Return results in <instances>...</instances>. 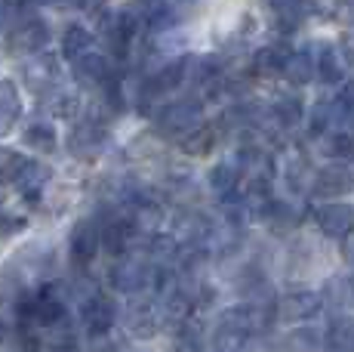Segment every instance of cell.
Segmentation results:
<instances>
[{
    "mask_svg": "<svg viewBox=\"0 0 354 352\" xmlns=\"http://www.w3.org/2000/svg\"><path fill=\"white\" fill-rule=\"evenodd\" d=\"M209 229H213V220H209V216H203L201 211L185 207L182 213H176L173 232H169V235H173L182 247H207Z\"/></svg>",
    "mask_w": 354,
    "mask_h": 352,
    "instance_id": "30bf717a",
    "label": "cell"
},
{
    "mask_svg": "<svg viewBox=\"0 0 354 352\" xmlns=\"http://www.w3.org/2000/svg\"><path fill=\"white\" fill-rule=\"evenodd\" d=\"M321 152L336 164H345L348 158H354V137L345 130H330L326 137H321Z\"/></svg>",
    "mask_w": 354,
    "mask_h": 352,
    "instance_id": "83f0119b",
    "label": "cell"
},
{
    "mask_svg": "<svg viewBox=\"0 0 354 352\" xmlns=\"http://www.w3.org/2000/svg\"><path fill=\"white\" fill-rule=\"evenodd\" d=\"M207 349V337H203V324L201 322H185L176 328L173 337V352H203Z\"/></svg>",
    "mask_w": 354,
    "mask_h": 352,
    "instance_id": "f1b7e54d",
    "label": "cell"
},
{
    "mask_svg": "<svg viewBox=\"0 0 354 352\" xmlns=\"http://www.w3.org/2000/svg\"><path fill=\"white\" fill-rule=\"evenodd\" d=\"M44 108L53 114V118L71 121L80 114V96L74 90H53L44 96Z\"/></svg>",
    "mask_w": 354,
    "mask_h": 352,
    "instance_id": "4316f807",
    "label": "cell"
},
{
    "mask_svg": "<svg viewBox=\"0 0 354 352\" xmlns=\"http://www.w3.org/2000/svg\"><path fill=\"white\" fill-rule=\"evenodd\" d=\"M3 337H6V328H3V318H0V343H3Z\"/></svg>",
    "mask_w": 354,
    "mask_h": 352,
    "instance_id": "74e56055",
    "label": "cell"
},
{
    "mask_svg": "<svg viewBox=\"0 0 354 352\" xmlns=\"http://www.w3.org/2000/svg\"><path fill=\"white\" fill-rule=\"evenodd\" d=\"M290 46L287 44H268L262 50H256L253 56V71L256 74H283V65L290 59Z\"/></svg>",
    "mask_w": 354,
    "mask_h": 352,
    "instance_id": "603a6c76",
    "label": "cell"
},
{
    "mask_svg": "<svg viewBox=\"0 0 354 352\" xmlns=\"http://www.w3.org/2000/svg\"><path fill=\"white\" fill-rule=\"evenodd\" d=\"M228 127H225V121H216V124H207L203 121L201 127H194L188 137H182L179 139V148L185 155H192V158H203V155H209L216 146H219V139H222V133H225Z\"/></svg>",
    "mask_w": 354,
    "mask_h": 352,
    "instance_id": "5bb4252c",
    "label": "cell"
},
{
    "mask_svg": "<svg viewBox=\"0 0 354 352\" xmlns=\"http://www.w3.org/2000/svg\"><path fill=\"white\" fill-rule=\"evenodd\" d=\"M59 46H62V56L68 62H77V59H84L86 53H93V35L84 28V25L71 22L68 28L62 31V40H59Z\"/></svg>",
    "mask_w": 354,
    "mask_h": 352,
    "instance_id": "44dd1931",
    "label": "cell"
},
{
    "mask_svg": "<svg viewBox=\"0 0 354 352\" xmlns=\"http://www.w3.org/2000/svg\"><path fill=\"white\" fill-rule=\"evenodd\" d=\"M324 309V297L315 294V290H290V294H283L281 300H277V315L283 318V322H308V318H315L317 313Z\"/></svg>",
    "mask_w": 354,
    "mask_h": 352,
    "instance_id": "8fae6325",
    "label": "cell"
},
{
    "mask_svg": "<svg viewBox=\"0 0 354 352\" xmlns=\"http://www.w3.org/2000/svg\"><path fill=\"white\" fill-rule=\"evenodd\" d=\"M118 313H120L118 300H114L111 294L96 290L90 300L80 303V324H84L86 337H90V340H99V337L111 334L114 324H118Z\"/></svg>",
    "mask_w": 354,
    "mask_h": 352,
    "instance_id": "8992f818",
    "label": "cell"
},
{
    "mask_svg": "<svg viewBox=\"0 0 354 352\" xmlns=\"http://www.w3.org/2000/svg\"><path fill=\"white\" fill-rule=\"evenodd\" d=\"M25 146L34 148L37 155H53L59 148V137H56V127L50 121H34L25 130Z\"/></svg>",
    "mask_w": 354,
    "mask_h": 352,
    "instance_id": "484cf974",
    "label": "cell"
},
{
    "mask_svg": "<svg viewBox=\"0 0 354 352\" xmlns=\"http://www.w3.org/2000/svg\"><path fill=\"white\" fill-rule=\"evenodd\" d=\"M71 74H74V80H77L84 90H102L105 84H111L114 78L120 74L118 69V62H114L111 56H105V53H86L84 59H77V62L71 65Z\"/></svg>",
    "mask_w": 354,
    "mask_h": 352,
    "instance_id": "52a82bcc",
    "label": "cell"
},
{
    "mask_svg": "<svg viewBox=\"0 0 354 352\" xmlns=\"http://www.w3.org/2000/svg\"><path fill=\"white\" fill-rule=\"evenodd\" d=\"M315 74H317V62L311 53H305V50L290 53L287 65H283V78H287L290 87H308L315 80Z\"/></svg>",
    "mask_w": 354,
    "mask_h": 352,
    "instance_id": "7402d4cb",
    "label": "cell"
},
{
    "mask_svg": "<svg viewBox=\"0 0 354 352\" xmlns=\"http://www.w3.org/2000/svg\"><path fill=\"white\" fill-rule=\"evenodd\" d=\"M46 44H50V25L40 16H31V12L16 19V22L10 25V31H6V50H10L12 56L31 59V56H37V53H46Z\"/></svg>",
    "mask_w": 354,
    "mask_h": 352,
    "instance_id": "3957f363",
    "label": "cell"
},
{
    "mask_svg": "<svg viewBox=\"0 0 354 352\" xmlns=\"http://www.w3.org/2000/svg\"><path fill=\"white\" fill-rule=\"evenodd\" d=\"M167 148L158 133H148V137H136L129 142V158H136V164H151V161H163Z\"/></svg>",
    "mask_w": 354,
    "mask_h": 352,
    "instance_id": "f546056e",
    "label": "cell"
},
{
    "mask_svg": "<svg viewBox=\"0 0 354 352\" xmlns=\"http://www.w3.org/2000/svg\"><path fill=\"white\" fill-rule=\"evenodd\" d=\"M108 146V124L93 114V118H80L68 133V152L77 161H96Z\"/></svg>",
    "mask_w": 354,
    "mask_h": 352,
    "instance_id": "277c9868",
    "label": "cell"
},
{
    "mask_svg": "<svg viewBox=\"0 0 354 352\" xmlns=\"http://www.w3.org/2000/svg\"><path fill=\"white\" fill-rule=\"evenodd\" d=\"M203 124V99H197L194 93L182 99H173V103H163L154 114V133L160 139H176L179 142L182 137L194 130V127Z\"/></svg>",
    "mask_w": 354,
    "mask_h": 352,
    "instance_id": "6da1fadb",
    "label": "cell"
},
{
    "mask_svg": "<svg viewBox=\"0 0 354 352\" xmlns=\"http://www.w3.org/2000/svg\"><path fill=\"white\" fill-rule=\"evenodd\" d=\"M283 349L287 352H324V337L311 328H299L287 337Z\"/></svg>",
    "mask_w": 354,
    "mask_h": 352,
    "instance_id": "4dcf8cb0",
    "label": "cell"
},
{
    "mask_svg": "<svg viewBox=\"0 0 354 352\" xmlns=\"http://www.w3.org/2000/svg\"><path fill=\"white\" fill-rule=\"evenodd\" d=\"M28 3H34V0H0V16L19 19V16H25V6Z\"/></svg>",
    "mask_w": 354,
    "mask_h": 352,
    "instance_id": "836d02e7",
    "label": "cell"
},
{
    "mask_svg": "<svg viewBox=\"0 0 354 352\" xmlns=\"http://www.w3.org/2000/svg\"><path fill=\"white\" fill-rule=\"evenodd\" d=\"M302 118H305V105L296 93H287V96L274 99V105L268 108V124H274L277 130H292Z\"/></svg>",
    "mask_w": 354,
    "mask_h": 352,
    "instance_id": "ac0fdd59",
    "label": "cell"
},
{
    "mask_svg": "<svg viewBox=\"0 0 354 352\" xmlns=\"http://www.w3.org/2000/svg\"><path fill=\"white\" fill-rule=\"evenodd\" d=\"M247 340H250L247 331L234 328L228 322H219L213 337H209V346H213V352H243L247 349Z\"/></svg>",
    "mask_w": 354,
    "mask_h": 352,
    "instance_id": "cb8c5ba5",
    "label": "cell"
},
{
    "mask_svg": "<svg viewBox=\"0 0 354 352\" xmlns=\"http://www.w3.org/2000/svg\"><path fill=\"white\" fill-rule=\"evenodd\" d=\"M163 309H160V300L154 297H136L127 309V331L133 337H142V340H151V337L160 334L163 328Z\"/></svg>",
    "mask_w": 354,
    "mask_h": 352,
    "instance_id": "9c48e42d",
    "label": "cell"
},
{
    "mask_svg": "<svg viewBox=\"0 0 354 352\" xmlns=\"http://www.w3.org/2000/svg\"><path fill=\"white\" fill-rule=\"evenodd\" d=\"M154 263L148 260L145 250H129V254L118 256L111 266V288L120 294H139L145 288H154Z\"/></svg>",
    "mask_w": 354,
    "mask_h": 352,
    "instance_id": "7a4b0ae2",
    "label": "cell"
},
{
    "mask_svg": "<svg viewBox=\"0 0 354 352\" xmlns=\"http://www.w3.org/2000/svg\"><path fill=\"white\" fill-rule=\"evenodd\" d=\"M348 133H351V137H354V121H351V130H348Z\"/></svg>",
    "mask_w": 354,
    "mask_h": 352,
    "instance_id": "ab89813d",
    "label": "cell"
},
{
    "mask_svg": "<svg viewBox=\"0 0 354 352\" xmlns=\"http://www.w3.org/2000/svg\"><path fill=\"white\" fill-rule=\"evenodd\" d=\"M324 352H354V318L336 315L324 331Z\"/></svg>",
    "mask_w": 354,
    "mask_h": 352,
    "instance_id": "d6986e66",
    "label": "cell"
},
{
    "mask_svg": "<svg viewBox=\"0 0 354 352\" xmlns=\"http://www.w3.org/2000/svg\"><path fill=\"white\" fill-rule=\"evenodd\" d=\"M336 12H339V19H345L348 25H354V0H339Z\"/></svg>",
    "mask_w": 354,
    "mask_h": 352,
    "instance_id": "e575fe53",
    "label": "cell"
},
{
    "mask_svg": "<svg viewBox=\"0 0 354 352\" xmlns=\"http://www.w3.org/2000/svg\"><path fill=\"white\" fill-rule=\"evenodd\" d=\"M265 3H268L274 12H283V10H292V6H296L299 0H265Z\"/></svg>",
    "mask_w": 354,
    "mask_h": 352,
    "instance_id": "8d00e7d4",
    "label": "cell"
},
{
    "mask_svg": "<svg viewBox=\"0 0 354 352\" xmlns=\"http://www.w3.org/2000/svg\"><path fill=\"white\" fill-rule=\"evenodd\" d=\"M317 78L324 80V84H330V87H336V84H342V78H345V53H342V46H333V44H324L321 46V53H317Z\"/></svg>",
    "mask_w": 354,
    "mask_h": 352,
    "instance_id": "ffe728a7",
    "label": "cell"
},
{
    "mask_svg": "<svg viewBox=\"0 0 354 352\" xmlns=\"http://www.w3.org/2000/svg\"><path fill=\"white\" fill-rule=\"evenodd\" d=\"M102 247V222L99 216H84V220L74 222L71 235H68V260H71L74 269H86L93 266Z\"/></svg>",
    "mask_w": 354,
    "mask_h": 352,
    "instance_id": "5b68a950",
    "label": "cell"
},
{
    "mask_svg": "<svg viewBox=\"0 0 354 352\" xmlns=\"http://www.w3.org/2000/svg\"><path fill=\"white\" fill-rule=\"evenodd\" d=\"M315 222L326 238H345L354 229V207L339 204V201H326L315 211Z\"/></svg>",
    "mask_w": 354,
    "mask_h": 352,
    "instance_id": "4fadbf2b",
    "label": "cell"
},
{
    "mask_svg": "<svg viewBox=\"0 0 354 352\" xmlns=\"http://www.w3.org/2000/svg\"><path fill=\"white\" fill-rule=\"evenodd\" d=\"M342 260H345V263H351V266H354V229H351V232L342 238Z\"/></svg>",
    "mask_w": 354,
    "mask_h": 352,
    "instance_id": "d590c367",
    "label": "cell"
},
{
    "mask_svg": "<svg viewBox=\"0 0 354 352\" xmlns=\"http://www.w3.org/2000/svg\"><path fill=\"white\" fill-rule=\"evenodd\" d=\"M19 118H22V96H19V84L10 78L0 80V137L16 130Z\"/></svg>",
    "mask_w": 354,
    "mask_h": 352,
    "instance_id": "2e32d148",
    "label": "cell"
},
{
    "mask_svg": "<svg viewBox=\"0 0 354 352\" xmlns=\"http://www.w3.org/2000/svg\"><path fill=\"white\" fill-rule=\"evenodd\" d=\"M351 300H354V279H351Z\"/></svg>",
    "mask_w": 354,
    "mask_h": 352,
    "instance_id": "f35d334b",
    "label": "cell"
},
{
    "mask_svg": "<svg viewBox=\"0 0 354 352\" xmlns=\"http://www.w3.org/2000/svg\"><path fill=\"white\" fill-rule=\"evenodd\" d=\"M53 179V170L46 164H40V161H28L25 164V170L16 176V192L22 195V198H28V201H37L40 195H44V188H46V182Z\"/></svg>",
    "mask_w": 354,
    "mask_h": 352,
    "instance_id": "e0dca14e",
    "label": "cell"
},
{
    "mask_svg": "<svg viewBox=\"0 0 354 352\" xmlns=\"http://www.w3.org/2000/svg\"><path fill=\"white\" fill-rule=\"evenodd\" d=\"M336 121H342V118H339L336 99H324V103H317L315 108H311V114H308V137L311 139L326 137V133L333 130V124H336Z\"/></svg>",
    "mask_w": 354,
    "mask_h": 352,
    "instance_id": "d4e9b609",
    "label": "cell"
},
{
    "mask_svg": "<svg viewBox=\"0 0 354 352\" xmlns=\"http://www.w3.org/2000/svg\"><path fill=\"white\" fill-rule=\"evenodd\" d=\"M241 176H243V170L234 164V161H219V164H213V170L207 176L209 192H213L219 201L237 198V195H241Z\"/></svg>",
    "mask_w": 354,
    "mask_h": 352,
    "instance_id": "9a60e30c",
    "label": "cell"
},
{
    "mask_svg": "<svg viewBox=\"0 0 354 352\" xmlns=\"http://www.w3.org/2000/svg\"><path fill=\"white\" fill-rule=\"evenodd\" d=\"M351 188H354V173L345 164H336V161L321 167L315 173V179H311V195H317V198H339V195L351 192Z\"/></svg>",
    "mask_w": 354,
    "mask_h": 352,
    "instance_id": "7c38bea8",
    "label": "cell"
},
{
    "mask_svg": "<svg viewBox=\"0 0 354 352\" xmlns=\"http://www.w3.org/2000/svg\"><path fill=\"white\" fill-rule=\"evenodd\" d=\"M59 78H62V69H59V59L53 53H37V56L25 59L22 65V84L37 96L59 90Z\"/></svg>",
    "mask_w": 354,
    "mask_h": 352,
    "instance_id": "ba28073f",
    "label": "cell"
},
{
    "mask_svg": "<svg viewBox=\"0 0 354 352\" xmlns=\"http://www.w3.org/2000/svg\"><path fill=\"white\" fill-rule=\"evenodd\" d=\"M25 164H28V158H22L16 148L0 146V186L3 182H16V176L25 170Z\"/></svg>",
    "mask_w": 354,
    "mask_h": 352,
    "instance_id": "1f68e13d",
    "label": "cell"
},
{
    "mask_svg": "<svg viewBox=\"0 0 354 352\" xmlns=\"http://www.w3.org/2000/svg\"><path fill=\"white\" fill-rule=\"evenodd\" d=\"M93 352H127L124 340H118L114 334H105L99 340H93Z\"/></svg>",
    "mask_w": 354,
    "mask_h": 352,
    "instance_id": "d6a6232c",
    "label": "cell"
}]
</instances>
